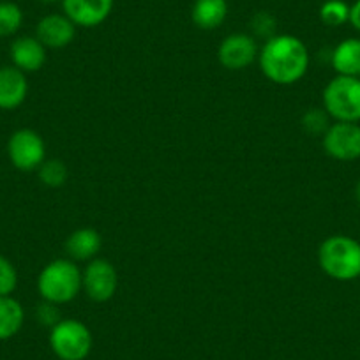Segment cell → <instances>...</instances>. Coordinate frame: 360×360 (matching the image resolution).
I'll return each instance as SVG.
<instances>
[{"label":"cell","instance_id":"obj_21","mask_svg":"<svg viewBox=\"0 0 360 360\" xmlns=\"http://www.w3.org/2000/svg\"><path fill=\"white\" fill-rule=\"evenodd\" d=\"M328 120H330V117L323 108H309L302 115L300 124H302V129L306 133L318 136V134H325V131L328 129V126H330Z\"/></svg>","mask_w":360,"mask_h":360},{"label":"cell","instance_id":"obj_12","mask_svg":"<svg viewBox=\"0 0 360 360\" xmlns=\"http://www.w3.org/2000/svg\"><path fill=\"white\" fill-rule=\"evenodd\" d=\"M29 94L27 75L15 65L0 68V110L11 112L25 103Z\"/></svg>","mask_w":360,"mask_h":360},{"label":"cell","instance_id":"obj_3","mask_svg":"<svg viewBox=\"0 0 360 360\" xmlns=\"http://www.w3.org/2000/svg\"><path fill=\"white\" fill-rule=\"evenodd\" d=\"M37 292L46 302L68 304L82 292V269L69 258H57L44 265L37 278Z\"/></svg>","mask_w":360,"mask_h":360},{"label":"cell","instance_id":"obj_1","mask_svg":"<svg viewBox=\"0 0 360 360\" xmlns=\"http://www.w3.org/2000/svg\"><path fill=\"white\" fill-rule=\"evenodd\" d=\"M258 64L265 78L276 85H293L309 69V50L302 39L290 34H276L258 51Z\"/></svg>","mask_w":360,"mask_h":360},{"label":"cell","instance_id":"obj_13","mask_svg":"<svg viewBox=\"0 0 360 360\" xmlns=\"http://www.w3.org/2000/svg\"><path fill=\"white\" fill-rule=\"evenodd\" d=\"M9 57H11L13 65L25 75L27 72H36L46 62V48L36 36H22L16 37L11 43Z\"/></svg>","mask_w":360,"mask_h":360},{"label":"cell","instance_id":"obj_2","mask_svg":"<svg viewBox=\"0 0 360 360\" xmlns=\"http://www.w3.org/2000/svg\"><path fill=\"white\" fill-rule=\"evenodd\" d=\"M318 263L328 278L353 281L360 278V242L348 235H332L318 248Z\"/></svg>","mask_w":360,"mask_h":360},{"label":"cell","instance_id":"obj_4","mask_svg":"<svg viewBox=\"0 0 360 360\" xmlns=\"http://www.w3.org/2000/svg\"><path fill=\"white\" fill-rule=\"evenodd\" d=\"M323 110L335 122H360V78L335 76L323 89Z\"/></svg>","mask_w":360,"mask_h":360},{"label":"cell","instance_id":"obj_15","mask_svg":"<svg viewBox=\"0 0 360 360\" xmlns=\"http://www.w3.org/2000/svg\"><path fill=\"white\" fill-rule=\"evenodd\" d=\"M330 64L339 76L360 78V39L349 37L332 50Z\"/></svg>","mask_w":360,"mask_h":360},{"label":"cell","instance_id":"obj_19","mask_svg":"<svg viewBox=\"0 0 360 360\" xmlns=\"http://www.w3.org/2000/svg\"><path fill=\"white\" fill-rule=\"evenodd\" d=\"M23 23V11L18 4L4 0L0 2V37L15 36Z\"/></svg>","mask_w":360,"mask_h":360},{"label":"cell","instance_id":"obj_9","mask_svg":"<svg viewBox=\"0 0 360 360\" xmlns=\"http://www.w3.org/2000/svg\"><path fill=\"white\" fill-rule=\"evenodd\" d=\"M258 44L251 34L235 32L224 37L217 48V60L228 71H242L258 60Z\"/></svg>","mask_w":360,"mask_h":360},{"label":"cell","instance_id":"obj_8","mask_svg":"<svg viewBox=\"0 0 360 360\" xmlns=\"http://www.w3.org/2000/svg\"><path fill=\"white\" fill-rule=\"evenodd\" d=\"M323 148L332 159L355 161L360 158V126L356 122H334L323 134Z\"/></svg>","mask_w":360,"mask_h":360},{"label":"cell","instance_id":"obj_5","mask_svg":"<svg viewBox=\"0 0 360 360\" xmlns=\"http://www.w3.org/2000/svg\"><path fill=\"white\" fill-rule=\"evenodd\" d=\"M94 338L83 321L62 318L50 328V348L60 360H85L92 352Z\"/></svg>","mask_w":360,"mask_h":360},{"label":"cell","instance_id":"obj_22","mask_svg":"<svg viewBox=\"0 0 360 360\" xmlns=\"http://www.w3.org/2000/svg\"><path fill=\"white\" fill-rule=\"evenodd\" d=\"M18 286V272L11 259L0 255V297L13 295Z\"/></svg>","mask_w":360,"mask_h":360},{"label":"cell","instance_id":"obj_24","mask_svg":"<svg viewBox=\"0 0 360 360\" xmlns=\"http://www.w3.org/2000/svg\"><path fill=\"white\" fill-rule=\"evenodd\" d=\"M36 318L41 325H44V327H50V328L55 327V325L62 320L60 311H58L57 304L46 302V300H43V302L36 307Z\"/></svg>","mask_w":360,"mask_h":360},{"label":"cell","instance_id":"obj_26","mask_svg":"<svg viewBox=\"0 0 360 360\" xmlns=\"http://www.w3.org/2000/svg\"><path fill=\"white\" fill-rule=\"evenodd\" d=\"M355 198H356V202H359V205H360V179H359V182H356V186H355Z\"/></svg>","mask_w":360,"mask_h":360},{"label":"cell","instance_id":"obj_11","mask_svg":"<svg viewBox=\"0 0 360 360\" xmlns=\"http://www.w3.org/2000/svg\"><path fill=\"white\" fill-rule=\"evenodd\" d=\"M76 36V25L65 15H46L36 27V37L44 48L60 50L72 43Z\"/></svg>","mask_w":360,"mask_h":360},{"label":"cell","instance_id":"obj_10","mask_svg":"<svg viewBox=\"0 0 360 360\" xmlns=\"http://www.w3.org/2000/svg\"><path fill=\"white\" fill-rule=\"evenodd\" d=\"M62 9L76 27L92 29L108 20L113 0H62Z\"/></svg>","mask_w":360,"mask_h":360},{"label":"cell","instance_id":"obj_17","mask_svg":"<svg viewBox=\"0 0 360 360\" xmlns=\"http://www.w3.org/2000/svg\"><path fill=\"white\" fill-rule=\"evenodd\" d=\"M25 323L23 306L13 295L0 297V341H8L22 330Z\"/></svg>","mask_w":360,"mask_h":360},{"label":"cell","instance_id":"obj_20","mask_svg":"<svg viewBox=\"0 0 360 360\" xmlns=\"http://www.w3.org/2000/svg\"><path fill=\"white\" fill-rule=\"evenodd\" d=\"M320 20L327 27H341L349 22V6L345 0H327L320 8Z\"/></svg>","mask_w":360,"mask_h":360},{"label":"cell","instance_id":"obj_27","mask_svg":"<svg viewBox=\"0 0 360 360\" xmlns=\"http://www.w3.org/2000/svg\"><path fill=\"white\" fill-rule=\"evenodd\" d=\"M41 2H46V4H51V2H58V0H41ZM62 2V0H60Z\"/></svg>","mask_w":360,"mask_h":360},{"label":"cell","instance_id":"obj_16","mask_svg":"<svg viewBox=\"0 0 360 360\" xmlns=\"http://www.w3.org/2000/svg\"><path fill=\"white\" fill-rule=\"evenodd\" d=\"M228 16L226 0H196L191 18L198 29L214 30L223 25Z\"/></svg>","mask_w":360,"mask_h":360},{"label":"cell","instance_id":"obj_23","mask_svg":"<svg viewBox=\"0 0 360 360\" xmlns=\"http://www.w3.org/2000/svg\"><path fill=\"white\" fill-rule=\"evenodd\" d=\"M251 29L252 32H255V36L265 37V41L270 39V37L276 36V18L270 15V13H258V15L252 18Z\"/></svg>","mask_w":360,"mask_h":360},{"label":"cell","instance_id":"obj_6","mask_svg":"<svg viewBox=\"0 0 360 360\" xmlns=\"http://www.w3.org/2000/svg\"><path fill=\"white\" fill-rule=\"evenodd\" d=\"M119 288V274L112 262L94 258L82 270V290L92 302H108Z\"/></svg>","mask_w":360,"mask_h":360},{"label":"cell","instance_id":"obj_18","mask_svg":"<svg viewBox=\"0 0 360 360\" xmlns=\"http://www.w3.org/2000/svg\"><path fill=\"white\" fill-rule=\"evenodd\" d=\"M37 175H39V180L44 186L57 189L68 182L69 169L60 159H44L43 165L37 168Z\"/></svg>","mask_w":360,"mask_h":360},{"label":"cell","instance_id":"obj_7","mask_svg":"<svg viewBox=\"0 0 360 360\" xmlns=\"http://www.w3.org/2000/svg\"><path fill=\"white\" fill-rule=\"evenodd\" d=\"M8 155L16 169L34 172L46 159V145L43 136L34 129H18L9 136Z\"/></svg>","mask_w":360,"mask_h":360},{"label":"cell","instance_id":"obj_14","mask_svg":"<svg viewBox=\"0 0 360 360\" xmlns=\"http://www.w3.org/2000/svg\"><path fill=\"white\" fill-rule=\"evenodd\" d=\"M103 238L94 228H78L65 240V252L72 262H90L98 258Z\"/></svg>","mask_w":360,"mask_h":360},{"label":"cell","instance_id":"obj_25","mask_svg":"<svg viewBox=\"0 0 360 360\" xmlns=\"http://www.w3.org/2000/svg\"><path fill=\"white\" fill-rule=\"evenodd\" d=\"M349 23H352L353 29L360 32V0L349 6Z\"/></svg>","mask_w":360,"mask_h":360}]
</instances>
